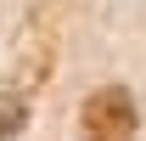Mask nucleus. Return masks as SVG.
Listing matches in <instances>:
<instances>
[{"mask_svg": "<svg viewBox=\"0 0 146 141\" xmlns=\"http://www.w3.org/2000/svg\"><path fill=\"white\" fill-rule=\"evenodd\" d=\"M135 96L124 85H101L84 96V113H79V136L84 141H129L135 136Z\"/></svg>", "mask_w": 146, "mask_h": 141, "instance_id": "f257e3e1", "label": "nucleus"}]
</instances>
